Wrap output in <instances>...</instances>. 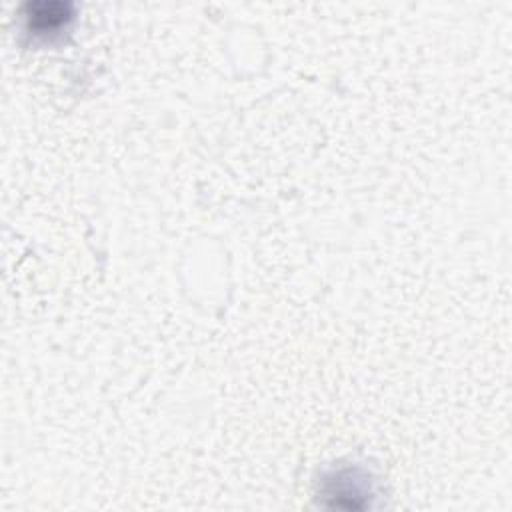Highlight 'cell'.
Masks as SVG:
<instances>
[{
  "instance_id": "6da1fadb",
  "label": "cell",
  "mask_w": 512,
  "mask_h": 512,
  "mask_svg": "<svg viewBox=\"0 0 512 512\" xmlns=\"http://www.w3.org/2000/svg\"><path fill=\"white\" fill-rule=\"evenodd\" d=\"M74 6L68 2H34L26 4V26L30 32L46 36L56 34L72 20Z\"/></svg>"
}]
</instances>
